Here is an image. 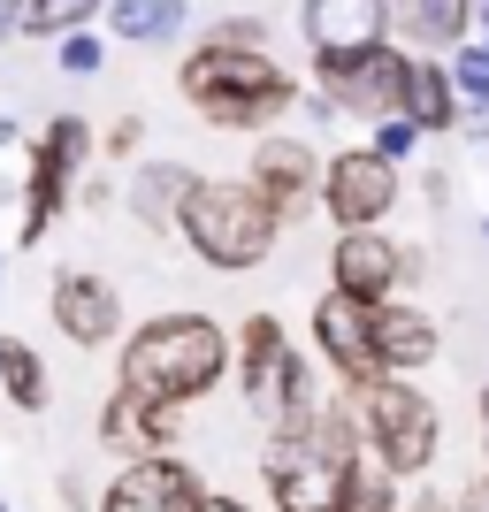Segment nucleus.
<instances>
[{"mask_svg":"<svg viewBox=\"0 0 489 512\" xmlns=\"http://www.w3.org/2000/svg\"><path fill=\"white\" fill-rule=\"evenodd\" d=\"M237 367V337L214 314H153L138 321L115 352V390H130L138 406H192Z\"/></svg>","mask_w":489,"mask_h":512,"instance_id":"f257e3e1","label":"nucleus"},{"mask_svg":"<svg viewBox=\"0 0 489 512\" xmlns=\"http://www.w3.org/2000/svg\"><path fill=\"white\" fill-rule=\"evenodd\" d=\"M367 459V436H360V413H352V390L329 398L306 428H276L268 451H260V482L276 497V512H337L352 474Z\"/></svg>","mask_w":489,"mask_h":512,"instance_id":"f03ea898","label":"nucleus"},{"mask_svg":"<svg viewBox=\"0 0 489 512\" xmlns=\"http://www.w3.org/2000/svg\"><path fill=\"white\" fill-rule=\"evenodd\" d=\"M176 92H184V107H192L199 123H214V130H268L306 100L298 77L268 54V46H222V39H199L192 54H184Z\"/></svg>","mask_w":489,"mask_h":512,"instance_id":"7ed1b4c3","label":"nucleus"},{"mask_svg":"<svg viewBox=\"0 0 489 512\" xmlns=\"http://www.w3.org/2000/svg\"><path fill=\"white\" fill-rule=\"evenodd\" d=\"M176 237L207 260L214 276H245V268H260V260L276 253L283 214L268 207L245 176H199V192H192V207H184V222H176Z\"/></svg>","mask_w":489,"mask_h":512,"instance_id":"20e7f679","label":"nucleus"},{"mask_svg":"<svg viewBox=\"0 0 489 512\" xmlns=\"http://www.w3.org/2000/svg\"><path fill=\"white\" fill-rule=\"evenodd\" d=\"M237 390H245V406L268 421V436H276V428H306L329 406L314 360L283 337L276 314H245V329H237Z\"/></svg>","mask_w":489,"mask_h":512,"instance_id":"39448f33","label":"nucleus"},{"mask_svg":"<svg viewBox=\"0 0 489 512\" xmlns=\"http://www.w3.org/2000/svg\"><path fill=\"white\" fill-rule=\"evenodd\" d=\"M352 413H360L367 451H375L398 482H421V474L436 467V451H444V413H436V398H428L413 375H383V383L352 390Z\"/></svg>","mask_w":489,"mask_h":512,"instance_id":"423d86ee","label":"nucleus"},{"mask_svg":"<svg viewBox=\"0 0 489 512\" xmlns=\"http://www.w3.org/2000/svg\"><path fill=\"white\" fill-rule=\"evenodd\" d=\"M405 85H413V46H398V39L352 46V54H314V92L352 123L405 115Z\"/></svg>","mask_w":489,"mask_h":512,"instance_id":"0eeeda50","label":"nucleus"},{"mask_svg":"<svg viewBox=\"0 0 489 512\" xmlns=\"http://www.w3.org/2000/svg\"><path fill=\"white\" fill-rule=\"evenodd\" d=\"M92 153V123L85 115H54V123L31 138V176H23V245H39L54 230V214L77 199V169H85Z\"/></svg>","mask_w":489,"mask_h":512,"instance_id":"6e6552de","label":"nucleus"},{"mask_svg":"<svg viewBox=\"0 0 489 512\" xmlns=\"http://www.w3.org/2000/svg\"><path fill=\"white\" fill-rule=\"evenodd\" d=\"M398 207V161H383L375 146H337L321 161V214L337 230H383Z\"/></svg>","mask_w":489,"mask_h":512,"instance_id":"1a4fd4ad","label":"nucleus"},{"mask_svg":"<svg viewBox=\"0 0 489 512\" xmlns=\"http://www.w3.org/2000/svg\"><path fill=\"white\" fill-rule=\"evenodd\" d=\"M314 352L344 390L383 383V352H375V306L352 291H321L314 299Z\"/></svg>","mask_w":489,"mask_h":512,"instance_id":"9d476101","label":"nucleus"},{"mask_svg":"<svg viewBox=\"0 0 489 512\" xmlns=\"http://www.w3.org/2000/svg\"><path fill=\"white\" fill-rule=\"evenodd\" d=\"M199 505H207V482H199L192 459L146 451V459H123V474L100 490L92 512H199Z\"/></svg>","mask_w":489,"mask_h":512,"instance_id":"9b49d317","label":"nucleus"},{"mask_svg":"<svg viewBox=\"0 0 489 512\" xmlns=\"http://www.w3.org/2000/svg\"><path fill=\"white\" fill-rule=\"evenodd\" d=\"M405 276H413V253L390 230H337V245H329V291H352V299L383 306V299H398Z\"/></svg>","mask_w":489,"mask_h":512,"instance_id":"f8f14e48","label":"nucleus"},{"mask_svg":"<svg viewBox=\"0 0 489 512\" xmlns=\"http://www.w3.org/2000/svg\"><path fill=\"white\" fill-rule=\"evenodd\" d=\"M54 329H62L77 352H107V344H123V291L92 268H62L54 276Z\"/></svg>","mask_w":489,"mask_h":512,"instance_id":"ddd939ff","label":"nucleus"},{"mask_svg":"<svg viewBox=\"0 0 489 512\" xmlns=\"http://www.w3.org/2000/svg\"><path fill=\"white\" fill-rule=\"evenodd\" d=\"M245 184H253L268 207L291 222V214H306V199H321V153L306 146V138H283V130H260L253 161H245Z\"/></svg>","mask_w":489,"mask_h":512,"instance_id":"4468645a","label":"nucleus"},{"mask_svg":"<svg viewBox=\"0 0 489 512\" xmlns=\"http://www.w3.org/2000/svg\"><path fill=\"white\" fill-rule=\"evenodd\" d=\"M306 54H352V46L390 39V0H298Z\"/></svg>","mask_w":489,"mask_h":512,"instance_id":"2eb2a0df","label":"nucleus"},{"mask_svg":"<svg viewBox=\"0 0 489 512\" xmlns=\"http://www.w3.org/2000/svg\"><path fill=\"white\" fill-rule=\"evenodd\" d=\"M390 39L413 54H459L474 39V0H390Z\"/></svg>","mask_w":489,"mask_h":512,"instance_id":"dca6fc26","label":"nucleus"},{"mask_svg":"<svg viewBox=\"0 0 489 512\" xmlns=\"http://www.w3.org/2000/svg\"><path fill=\"white\" fill-rule=\"evenodd\" d=\"M192 192H199V176L184 169V161H138L123 199H130V214H138V230L169 237L176 222H184V207H192Z\"/></svg>","mask_w":489,"mask_h":512,"instance_id":"f3484780","label":"nucleus"},{"mask_svg":"<svg viewBox=\"0 0 489 512\" xmlns=\"http://www.w3.org/2000/svg\"><path fill=\"white\" fill-rule=\"evenodd\" d=\"M375 352H383V375H421V367L444 352V337H436V321H428L421 306L383 299L375 306Z\"/></svg>","mask_w":489,"mask_h":512,"instance_id":"a211bd4d","label":"nucleus"},{"mask_svg":"<svg viewBox=\"0 0 489 512\" xmlns=\"http://www.w3.org/2000/svg\"><path fill=\"white\" fill-rule=\"evenodd\" d=\"M405 115H413V123H421L428 138H451V130L467 123V107H459V85H451V62H444V54H413Z\"/></svg>","mask_w":489,"mask_h":512,"instance_id":"6ab92c4d","label":"nucleus"},{"mask_svg":"<svg viewBox=\"0 0 489 512\" xmlns=\"http://www.w3.org/2000/svg\"><path fill=\"white\" fill-rule=\"evenodd\" d=\"M192 16V0H107V31L130 46H169Z\"/></svg>","mask_w":489,"mask_h":512,"instance_id":"aec40b11","label":"nucleus"},{"mask_svg":"<svg viewBox=\"0 0 489 512\" xmlns=\"http://www.w3.org/2000/svg\"><path fill=\"white\" fill-rule=\"evenodd\" d=\"M0 398L16 413H46V360L23 337H0Z\"/></svg>","mask_w":489,"mask_h":512,"instance_id":"412c9836","label":"nucleus"},{"mask_svg":"<svg viewBox=\"0 0 489 512\" xmlns=\"http://www.w3.org/2000/svg\"><path fill=\"white\" fill-rule=\"evenodd\" d=\"M100 444L115 451V459H146L153 451V406H138L130 390H115L100 406Z\"/></svg>","mask_w":489,"mask_h":512,"instance_id":"4be33fe9","label":"nucleus"},{"mask_svg":"<svg viewBox=\"0 0 489 512\" xmlns=\"http://www.w3.org/2000/svg\"><path fill=\"white\" fill-rule=\"evenodd\" d=\"M100 8H107V0H31V8H23V31L62 46L69 31H92V16H100Z\"/></svg>","mask_w":489,"mask_h":512,"instance_id":"5701e85b","label":"nucleus"},{"mask_svg":"<svg viewBox=\"0 0 489 512\" xmlns=\"http://www.w3.org/2000/svg\"><path fill=\"white\" fill-rule=\"evenodd\" d=\"M337 512H398V474L383 459H360V474H352V490H344Z\"/></svg>","mask_w":489,"mask_h":512,"instance_id":"b1692460","label":"nucleus"},{"mask_svg":"<svg viewBox=\"0 0 489 512\" xmlns=\"http://www.w3.org/2000/svg\"><path fill=\"white\" fill-rule=\"evenodd\" d=\"M367 146L383 153V161H398V169H405V161L428 146V130L413 123V115H383V123H367Z\"/></svg>","mask_w":489,"mask_h":512,"instance_id":"393cba45","label":"nucleus"},{"mask_svg":"<svg viewBox=\"0 0 489 512\" xmlns=\"http://www.w3.org/2000/svg\"><path fill=\"white\" fill-rule=\"evenodd\" d=\"M54 62H62V77H100V69H107V39H100V31H69Z\"/></svg>","mask_w":489,"mask_h":512,"instance_id":"a878e982","label":"nucleus"},{"mask_svg":"<svg viewBox=\"0 0 489 512\" xmlns=\"http://www.w3.org/2000/svg\"><path fill=\"white\" fill-rule=\"evenodd\" d=\"M207 39H222V46H268V23H260V16H222Z\"/></svg>","mask_w":489,"mask_h":512,"instance_id":"bb28decb","label":"nucleus"},{"mask_svg":"<svg viewBox=\"0 0 489 512\" xmlns=\"http://www.w3.org/2000/svg\"><path fill=\"white\" fill-rule=\"evenodd\" d=\"M107 153H115V161H123V153H138L146 146V123H138V115H115V123H107V138H100Z\"/></svg>","mask_w":489,"mask_h":512,"instance_id":"cd10ccee","label":"nucleus"},{"mask_svg":"<svg viewBox=\"0 0 489 512\" xmlns=\"http://www.w3.org/2000/svg\"><path fill=\"white\" fill-rule=\"evenodd\" d=\"M23 8H31V0H0V39H16V31H23Z\"/></svg>","mask_w":489,"mask_h":512,"instance_id":"c85d7f7f","label":"nucleus"},{"mask_svg":"<svg viewBox=\"0 0 489 512\" xmlns=\"http://www.w3.org/2000/svg\"><path fill=\"white\" fill-rule=\"evenodd\" d=\"M85 497H92V490H85V474H62V505H69V512H85Z\"/></svg>","mask_w":489,"mask_h":512,"instance_id":"c756f323","label":"nucleus"},{"mask_svg":"<svg viewBox=\"0 0 489 512\" xmlns=\"http://www.w3.org/2000/svg\"><path fill=\"white\" fill-rule=\"evenodd\" d=\"M459 130H467L474 146H489V107H474V115H467V123H459Z\"/></svg>","mask_w":489,"mask_h":512,"instance_id":"7c9ffc66","label":"nucleus"},{"mask_svg":"<svg viewBox=\"0 0 489 512\" xmlns=\"http://www.w3.org/2000/svg\"><path fill=\"white\" fill-rule=\"evenodd\" d=\"M199 512H253V505H245V497H222V490H207V505H199Z\"/></svg>","mask_w":489,"mask_h":512,"instance_id":"2f4dec72","label":"nucleus"},{"mask_svg":"<svg viewBox=\"0 0 489 512\" xmlns=\"http://www.w3.org/2000/svg\"><path fill=\"white\" fill-rule=\"evenodd\" d=\"M459 512H489V474H482V482H474L467 497H459Z\"/></svg>","mask_w":489,"mask_h":512,"instance_id":"473e14b6","label":"nucleus"},{"mask_svg":"<svg viewBox=\"0 0 489 512\" xmlns=\"http://www.w3.org/2000/svg\"><path fill=\"white\" fill-rule=\"evenodd\" d=\"M474 39H489V0H474Z\"/></svg>","mask_w":489,"mask_h":512,"instance_id":"72a5a7b5","label":"nucleus"},{"mask_svg":"<svg viewBox=\"0 0 489 512\" xmlns=\"http://www.w3.org/2000/svg\"><path fill=\"white\" fill-rule=\"evenodd\" d=\"M482 459H489V383H482Z\"/></svg>","mask_w":489,"mask_h":512,"instance_id":"f704fd0d","label":"nucleus"},{"mask_svg":"<svg viewBox=\"0 0 489 512\" xmlns=\"http://www.w3.org/2000/svg\"><path fill=\"white\" fill-rule=\"evenodd\" d=\"M16 138H23V130H16V123H8V115H0V146H16Z\"/></svg>","mask_w":489,"mask_h":512,"instance_id":"c9c22d12","label":"nucleus"},{"mask_svg":"<svg viewBox=\"0 0 489 512\" xmlns=\"http://www.w3.org/2000/svg\"><path fill=\"white\" fill-rule=\"evenodd\" d=\"M8 199H16V184H8V176H0V207H8Z\"/></svg>","mask_w":489,"mask_h":512,"instance_id":"e433bc0d","label":"nucleus"},{"mask_svg":"<svg viewBox=\"0 0 489 512\" xmlns=\"http://www.w3.org/2000/svg\"><path fill=\"white\" fill-rule=\"evenodd\" d=\"M482 245H489V214H482Z\"/></svg>","mask_w":489,"mask_h":512,"instance_id":"4c0bfd02","label":"nucleus"},{"mask_svg":"<svg viewBox=\"0 0 489 512\" xmlns=\"http://www.w3.org/2000/svg\"><path fill=\"white\" fill-rule=\"evenodd\" d=\"M0 512H16V505H8V497H0Z\"/></svg>","mask_w":489,"mask_h":512,"instance_id":"58836bf2","label":"nucleus"}]
</instances>
